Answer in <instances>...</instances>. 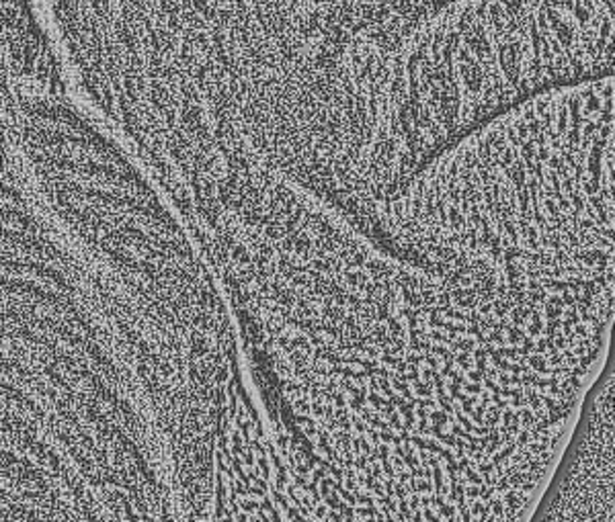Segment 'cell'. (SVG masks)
<instances>
[{"mask_svg": "<svg viewBox=\"0 0 615 522\" xmlns=\"http://www.w3.org/2000/svg\"><path fill=\"white\" fill-rule=\"evenodd\" d=\"M421 260L611 276L614 76L552 86L435 154L371 215Z\"/></svg>", "mask_w": 615, "mask_h": 522, "instance_id": "obj_1", "label": "cell"}, {"mask_svg": "<svg viewBox=\"0 0 615 522\" xmlns=\"http://www.w3.org/2000/svg\"><path fill=\"white\" fill-rule=\"evenodd\" d=\"M611 66L614 0H449L385 62L359 152L357 205L371 213L474 127Z\"/></svg>", "mask_w": 615, "mask_h": 522, "instance_id": "obj_2", "label": "cell"}, {"mask_svg": "<svg viewBox=\"0 0 615 522\" xmlns=\"http://www.w3.org/2000/svg\"><path fill=\"white\" fill-rule=\"evenodd\" d=\"M527 522H614V371H601Z\"/></svg>", "mask_w": 615, "mask_h": 522, "instance_id": "obj_3", "label": "cell"}]
</instances>
